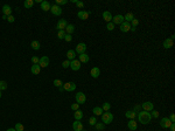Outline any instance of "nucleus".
Returning <instances> with one entry per match:
<instances>
[{
	"label": "nucleus",
	"mask_w": 175,
	"mask_h": 131,
	"mask_svg": "<svg viewBox=\"0 0 175 131\" xmlns=\"http://www.w3.org/2000/svg\"><path fill=\"white\" fill-rule=\"evenodd\" d=\"M138 120L141 124H148L152 120V116H151V112H147V111H139L138 112Z\"/></svg>",
	"instance_id": "1"
},
{
	"label": "nucleus",
	"mask_w": 175,
	"mask_h": 131,
	"mask_svg": "<svg viewBox=\"0 0 175 131\" xmlns=\"http://www.w3.org/2000/svg\"><path fill=\"white\" fill-rule=\"evenodd\" d=\"M113 118H115L113 115H112L111 112H109V111H106V112L102 114V121H103L104 124H110V123H112Z\"/></svg>",
	"instance_id": "2"
},
{
	"label": "nucleus",
	"mask_w": 175,
	"mask_h": 131,
	"mask_svg": "<svg viewBox=\"0 0 175 131\" xmlns=\"http://www.w3.org/2000/svg\"><path fill=\"white\" fill-rule=\"evenodd\" d=\"M75 99H76V102L78 103V104H84L86 101V96L85 94L82 93V91H79V93L76 94V96H75Z\"/></svg>",
	"instance_id": "3"
},
{
	"label": "nucleus",
	"mask_w": 175,
	"mask_h": 131,
	"mask_svg": "<svg viewBox=\"0 0 175 131\" xmlns=\"http://www.w3.org/2000/svg\"><path fill=\"white\" fill-rule=\"evenodd\" d=\"M62 89L66 91H74L76 89V84H75V82H67V83H63Z\"/></svg>",
	"instance_id": "4"
},
{
	"label": "nucleus",
	"mask_w": 175,
	"mask_h": 131,
	"mask_svg": "<svg viewBox=\"0 0 175 131\" xmlns=\"http://www.w3.org/2000/svg\"><path fill=\"white\" fill-rule=\"evenodd\" d=\"M160 125L161 128H164V129H169V126L172 125V122H170V120L168 117H164L160 121Z\"/></svg>",
	"instance_id": "5"
},
{
	"label": "nucleus",
	"mask_w": 175,
	"mask_h": 131,
	"mask_svg": "<svg viewBox=\"0 0 175 131\" xmlns=\"http://www.w3.org/2000/svg\"><path fill=\"white\" fill-rule=\"evenodd\" d=\"M141 108L144 111H147V112H151L152 110H154V105L152 102H144L141 104Z\"/></svg>",
	"instance_id": "6"
},
{
	"label": "nucleus",
	"mask_w": 175,
	"mask_h": 131,
	"mask_svg": "<svg viewBox=\"0 0 175 131\" xmlns=\"http://www.w3.org/2000/svg\"><path fill=\"white\" fill-rule=\"evenodd\" d=\"M70 68H71L74 71H76V70H79L81 69V62L78 61V60H71L70 61Z\"/></svg>",
	"instance_id": "7"
},
{
	"label": "nucleus",
	"mask_w": 175,
	"mask_h": 131,
	"mask_svg": "<svg viewBox=\"0 0 175 131\" xmlns=\"http://www.w3.org/2000/svg\"><path fill=\"white\" fill-rule=\"evenodd\" d=\"M112 21H113V25H121L124 22V15L121 14H118V15H115L112 18Z\"/></svg>",
	"instance_id": "8"
},
{
	"label": "nucleus",
	"mask_w": 175,
	"mask_h": 131,
	"mask_svg": "<svg viewBox=\"0 0 175 131\" xmlns=\"http://www.w3.org/2000/svg\"><path fill=\"white\" fill-rule=\"evenodd\" d=\"M39 66L41 68H46L49 66V57L48 56H42L40 59V61H39Z\"/></svg>",
	"instance_id": "9"
},
{
	"label": "nucleus",
	"mask_w": 175,
	"mask_h": 131,
	"mask_svg": "<svg viewBox=\"0 0 175 131\" xmlns=\"http://www.w3.org/2000/svg\"><path fill=\"white\" fill-rule=\"evenodd\" d=\"M50 12H52L54 15H61L62 14V8H61L60 6L57 5H52V7H50Z\"/></svg>",
	"instance_id": "10"
},
{
	"label": "nucleus",
	"mask_w": 175,
	"mask_h": 131,
	"mask_svg": "<svg viewBox=\"0 0 175 131\" xmlns=\"http://www.w3.org/2000/svg\"><path fill=\"white\" fill-rule=\"evenodd\" d=\"M67 26H68V22H67V20H64V19H61V20H58L57 25H56V28H57L58 31H64Z\"/></svg>",
	"instance_id": "11"
},
{
	"label": "nucleus",
	"mask_w": 175,
	"mask_h": 131,
	"mask_svg": "<svg viewBox=\"0 0 175 131\" xmlns=\"http://www.w3.org/2000/svg\"><path fill=\"white\" fill-rule=\"evenodd\" d=\"M86 50V45L85 43H78L77 46H76V49H75V52L78 53V54H83V53H85Z\"/></svg>",
	"instance_id": "12"
},
{
	"label": "nucleus",
	"mask_w": 175,
	"mask_h": 131,
	"mask_svg": "<svg viewBox=\"0 0 175 131\" xmlns=\"http://www.w3.org/2000/svg\"><path fill=\"white\" fill-rule=\"evenodd\" d=\"M120 31L123 33H127L129 31H131V23L126 22V21H124V22L120 25Z\"/></svg>",
	"instance_id": "13"
},
{
	"label": "nucleus",
	"mask_w": 175,
	"mask_h": 131,
	"mask_svg": "<svg viewBox=\"0 0 175 131\" xmlns=\"http://www.w3.org/2000/svg\"><path fill=\"white\" fill-rule=\"evenodd\" d=\"M89 12H86V11H79L77 13V17L79 18L81 20H88L89 19Z\"/></svg>",
	"instance_id": "14"
},
{
	"label": "nucleus",
	"mask_w": 175,
	"mask_h": 131,
	"mask_svg": "<svg viewBox=\"0 0 175 131\" xmlns=\"http://www.w3.org/2000/svg\"><path fill=\"white\" fill-rule=\"evenodd\" d=\"M3 13L5 17H9V15H12V8H11V6L9 5H4L3 6Z\"/></svg>",
	"instance_id": "15"
},
{
	"label": "nucleus",
	"mask_w": 175,
	"mask_h": 131,
	"mask_svg": "<svg viewBox=\"0 0 175 131\" xmlns=\"http://www.w3.org/2000/svg\"><path fill=\"white\" fill-rule=\"evenodd\" d=\"M173 45H174V41H173L170 38H167L166 40L164 41V48L165 49H169V48H172Z\"/></svg>",
	"instance_id": "16"
},
{
	"label": "nucleus",
	"mask_w": 175,
	"mask_h": 131,
	"mask_svg": "<svg viewBox=\"0 0 175 131\" xmlns=\"http://www.w3.org/2000/svg\"><path fill=\"white\" fill-rule=\"evenodd\" d=\"M72 129H74V131H82L83 130V124L79 121H76V122L72 123Z\"/></svg>",
	"instance_id": "17"
},
{
	"label": "nucleus",
	"mask_w": 175,
	"mask_h": 131,
	"mask_svg": "<svg viewBox=\"0 0 175 131\" xmlns=\"http://www.w3.org/2000/svg\"><path fill=\"white\" fill-rule=\"evenodd\" d=\"M90 74H91V76L93 77V79H97L98 76L101 75V69L98 67H93L91 69V71H90Z\"/></svg>",
	"instance_id": "18"
},
{
	"label": "nucleus",
	"mask_w": 175,
	"mask_h": 131,
	"mask_svg": "<svg viewBox=\"0 0 175 131\" xmlns=\"http://www.w3.org/2000/svg\"><path fill=\"white\" fill-rule=\"evenodd\" d=\"M127 128H129L130 130L135 131L137 128H138V124H137V122H135L134 120H130V122L127 123Z\"/></svg>",
	"instance_id": "19"
},
{
	"label": "nucleus",
	"mask_w": 175,
	"mask_h": 131,
	"mask_svg": "<svg viewBox=\"0 0 175 131\" xmlns=\"http://www.w3.org/2000/svg\"><path fill=\"white\" fill-rule=\"evenodd\" d=\"M50 7H52V5H50L49 1H42V3H41V9H42V11L48 12V11H50Z\"/></svg>",
	"instance_id": "20"
},
{
	"label": "nucleus",
	"mask_w": 175,
	"mask_h": 131,
	"mask_svg": "<svg viewBox=\"0 0 175 131\" xmlns=\"http://www.w3.org/2000/svg\"><path fill=\"white\" fill-rule=\"evenodd\" d=\"M79 60L78 61L79 62H83V63H86V62H89V60H90V57H89V55L86 54V53H83V54H79Z\"/></svg>",
	"instance_id": "21"
},
{
	"label": "nucleus",
	"mask_w": 175,
	"mask_h": 131,
	"mask_svg": "<svg viewBox=\"0 0 175 131\" xmlns=\"http://www.w3.org/2000/svg\"><path fill=\"white\" fill-rule=\"evenodd\" d=\"M30 71H32V74H34V75H39L41 71V67L39 64H33L32 68H30Z\"/></svg>",
	"instance_id": "22"
},
{
	"label": "nucleus",
	"mask_w": 175,
	"mask_h": 131,
	"mask_svg": "<svg viewBox=\"0 0 175 131\" xmlns=\"http://www.w3.org/2000/svg\"><path fill=\"white\" fill-rule=\"evenodd\" d=\"M103 19L106 21V22H111V20H112V15H111V13H110L109 11L103 12Z\"/></svg>",
	"instance_id": "23"
},
{
	"label": "nucleus",
	"mask_w": 175,
	"mask_h": 131,
	"mask_svg": "<svg viewBox=\"0 0 175 131\" xmlns=\"http://www.w3.org/2000/svg\"><path fill=\"white\" fill-rule=\"evenodd\" d=\"M74 117L76 121H81L82 118H83V111H81L79 109L76 111H74Z\"/></svg>",
	"instance_id": "24"
},
{
	"label": "nucleus",
	"mask_w": 175,
	"mask_h": 131,
	"mask_svg": "<svg viewBox=\"0 0 175 131\" xmlns=\"http://www.w3.org/2000/svg\"><path fill=\"white\" fill-rule=\"evenodd\" d=\"M125 116H126L129 120H134L135 116H137V112H134L133 110H129L125 112Z\"/></svg>",
	"instance_id": "25"
},
{
	"label": "nucleus",
	"mask_w": 175,
	"mask_h": 131,
	"mask_svg": "<svg viewBox=\"0 0 175 131\" xmlns=\"http://www.w3.org/2000/svg\"><path fill=\"white\" fill-rule=\"evenodd\" d=\"M75 56H76V53H75V50H72V49L68 50V53H67V57H68V60H69V61H71V60H75Z\"/></svg>",
	"instance_id": "26"
},
{
	"label": "nucleus",
	"mask_w": 175,
	"mask_h": 131,
	"mask_svg": "<svg viewBox=\"0 0 175 131\" xmlns=\"http://www.w3.org/2000/svg\"><path fill=\"white\" fill-rule=\"evenodd\" d=\"M30 47H32V48H33L34 50H39V49L41 48V45H40V42H39V41L34 40V41H32V43H30Z\"/></svg>",
	"instance_id": "27"
},
{
	"label": "nucleus",
	"mask_w": 175,
	"mask_h": 131,
	"mask_svg": "<svg viewBox=\"0 0 175 131\" xmlns=\"http://www.w3.org/2000/svg\"><path fill=\"white\" fill-rule=\"evenodd\" d=\"M92 112H93L95 116H99V115L103 114V109L99 108V107H95V108L92 109Z\"/></svg>",
	"instance_id": "28"
},
{
	"label": "nucleus",
	"mask_w": 175,
	"mask_h": 131,
	"mask_svg": "<svg viewBox=\"0 0 175 131\" xmlns=\"http://www.w3.org/2000/svg\"><path fill=\"white\" fill-rule=\"evenodd\" d=\"M64 31H66L67 34H70V35H71L72 33L75 32V27H74V25H68V26L66 27V29H64Z\"/></svg>",
	"instance_id": "29"
},
{
	"label": "nucleus",
	"mask_w": 175,
	"mask_h": 131,
	"mask_svg": "<svg viewBox=\"0 0 175 131\" xmlns=\"http://www.w3.org/2000/svg\"><path fill=\"white\" fill-rule=\"evenodd\" d=\"M134 19V15L132 13H127L125 17H124V21H126V22H131V21Z\"/></svg>",
	"instance_id": "30"
},
{
	"label": "nucleus",
	"mask_w": 175,
	"mask_h": 131,
	"mask_svg": "<svg viewBox=\"0 0 175 131\" xmlns=\"http://www.w3.org/2000/svg\"><path fill=\"white\" fill-rule=\"evenodd\" d=\"M95 128L97 131H103L104 129H105V124H104V123H96Z\"/></svg>",
	"instance_id": "31"
},
{
	"label": "nucleus",
	"mask_w": 175,
	"mask_h": 131,
	"mask_svg": "<svg viewBox=\"0 0 175 131\" xmlns=\"http://www.w3.org/2000/svg\"><path fill=\"white\" fill-rule=\"evenodd\" d=\"M33 5H34V0H26V1L23 3V6H25L26 8H30V7H33Z\"/></svg>",
	"instance_id": "32"
},
{
	"label": "nucleus",
	"mask_w": 175,
	"mask_h": 131,
	"mask_svg": "<svg viewBox=\"0 0 175 131\" xmlns=\"http://www.w3.org/2000/svg\"><path fill=\"white\" fill-rule=\"evenodd\" d=\"M14 129L17 131H23L25 130V126H23V124H21V123H17L14 126Z\"/></svg>",
	"instance_id": "33"
},
{
	"label": "nucleus",
	"mask_w": 175,
	"mask_h": 131,
	"mask_svg": "<svg viewBox=\"0 0 175 131\" xmlns=\"http://www.w3.org/2000/svg\"><path fill=\"white\" fill-rule=\"evenodd\" d=\"M102 109H103V111H110V109H111V104H110L109 102H105L103 104V107H102Z\"/></svg>",
	"instance_id": "34"
},
{
	"label": "nucleus",
	"mask_w": 175,
	"mask_h": 131,
	"mask_svg": "<svg viewBox=\"0 0 175 131\" xmlns=\"http://www.w3.org/2000/svg\"><path fill=\"white\" fill-rule=\"evenodd\" d=\"M7 89V82L6 81H0V91L6 90Z\"/></svg>",
	"instance_id": "35"
},
{
	"label": "nucleus",
	"mask_w": 175,
	"mask_h": 131,
	"mask_svg": "<svg viewBox=\"0 0 175 131\" xmlns=\"http://www.w3.org/2000/svg\"><path fill=\"white\" fill-rule=\"evenodd\" d=\"M54 85L55 87H57V88H61L62 85H63V82L61 81L60 79H56V80H54Z\"/></svg>",
	"instance_id": "36"
},
{
	"label": "nucleus",
	"mask_w": 175,
	"mask_h": 131,
	"mask_svg": "<svg viewBox=\"0 0 175 131\" xmlns=\"http://www.w3.org/2000/svg\"><path fill=\"white\" fill-rule=\"evenodd\" d=\"M66 35H67L66 31H58V33H57V38L62 40V39H64V38H66Z\"/></svg>",
	"instance_id": "37"
},
{
	"label": "nucleus",
	"mask_w": 175,
	"mask_h": 131,
	"mask_svg": "<svg viewBox=\"0 0 175 131\" xmlns=\"http://www.w3.org/2000/svg\"><path fill=\"white\" fill-rule=\"evenodd\" d=\"M96 123H97V118H96V116L90 117V120H89V124H90V125H95Z\"/></svg>",
	"instance_id": "38"
},
{
	"label": "nucleus",
	"mask_w": 175,
	"mask_h": 131,
	"mask_svg": "<svg viewBox=\"0 0 175 131\" xmlns=\"http://www.w3.org/2000/svg\"><path fill=\"white\" fill-rule=\"evenodd\" d=\"M67 3H68V0H56V1H55V5L61 6V5H66Z\"/></svg>",
	"instance_id": "39"
},
{
	"label": "nucleus",
	"mask_w": 175,
	"mask_h": 131,
	"mask_svg": "<svg viewBox=\"0 0 175 131\" xmlns=\"http://www.w3.org/2000/svg\"><path fill=\"white\" fill-rule=\"evenodd\" d=\"M62 67H63L64 69L69 68V67H70V61H69V60H66V61L62 62Z\"/></svg>",
	"instance_id": "40"
},
{
	"label": "nucleus",
	"mask_w": 175,
	"mask_h": 131,
	"mask_svg": "<svg viewBox=\"0 0 175 131\" xmlns=\"http://www.w3.org/2000/svg\"><path fill=\"white\" fill-rule=\"evenodd\" d=\"M106 28H107V31H113V29H115V25H113L112 22H107Z\"/></svg>",
	"instance_id": "41"
},
{
	"label": "nucleus",
	"mask_w": 175,
	"mask_h": 131,
	"mask_svg": "<svg viewBox=\"0 0 175 131\" xmlns=\"http://www.w3.org/2000/svg\"><path fill=\"white\" fill-rule=\"evenodd\" d=\"M39 61H40V59L37 57V56H33V57H32L33 64H39Z\"/></svg>",
	"instance_id": "42"
},
{
	"label": "nucleus",
	"mask_w": 175,
	"mask_h": 131,
	"mask_svg": "<svg viewBox=\"0 0 175 131\" xmlns=\"http://www.w3.org/2000/svg\"><path fill=\"white\" fill-rule=\"evenodd\" d=\"M131 23H132V28H135V27L138 26V23H139V21L137 20V19H133L132 21H131Z\"/></svg>",
	"instance_id": "43"
},
{
	"label": "nucleus",
	"mask_w": 175,
	"mask_h": 131,
	"mask_svg": "<svg viewBox=\"0 0 175 131\" xmlns=\"http://www.w3.org/2000/svg\"><path fill=\"white\" fill-rule=\"evenodd\" d=\"M71 109L74 111L78 110V109H79V104H78V103H74V104H71Z\"/></svg>",
	"instance_id": "44"
},
{
	"label": "nucleus",
	"mask_w": 175,
	"mask_h": 131,
	"mask_svg": "<svg viewBox=\"0 0 175 131\" xmlns=\"http://www.w3.org/2000/svg\"><path fill=\"white\" fill-rule=\"evenodd\" d=\"M151 112H152V114H151V116H152V117H154V118H158V117H159V111L152 110Z\"/></svg>",
	"instance_id": "45"
},
{
	"label": "nucleus",
	"mask_w": 175,
	"mask_h": 131,
	"mask_svg": "<svg viewBox=\"0 0 175 131\" xmlns=\"http://www.w3.org/2000/svg\"><path fill=\"white\" fill-rule=\"evenodd\" d=\"M7 21H8V22H14L15 18L13 17V15H9V17H7Z\"/></svg>",
	"instance_id": "46"
},
{
	"label": "nucleus",
	"mask_w": 175,
	"mask_h": 131,
	"mask_svg": "<svg viewBox=\"0 0 175 131\" xmlns=\"http://www.w3.org/2000/svg\"><path fill=\"white\" fill-rule=\"evenodd\" d=\"M76 6L77 7H79V8H82V7H84V3H82V1H76Z\"/></svg>",
	"instance_id": "47"
},
{
	"label": "nucleus",
	"mask_w": 175,
	"mask_h": 131,
	"mask_svg": "<svg viewBox=\"0 0 175 131\" xmlns=\"http://www.w3.org/2000/svg\"><path fill=\"white\" fill-rule=\"evenodd\" d=\"M64 39H66L67 42H70V41L72 40V36H71L70 34H67V35H66V38H64Z\"/></svg>",
	"instance_id": "48"
},
{
	"label": "nucleus",
	"mask_w": 175,
	"mask_h": 131,
	"mask_svg": "<svg viewBox=\"0 0 175 131\" xmlns=\"http://www.w3.org/2000/svg\"><path fill=\"white\" fill-rule=\"evenodd\" d=\"M133 111H134V112H139V111H140V105H135Z\"/></svg>",
	"instance_id": "49"
},
{
	"label": "nucleus",
	"mask_w": 175,
	"mask_h": 131,
	"mask_svg": "<svg viewBox=\"0 0 175 131\" xmlns=\"http://www.w3.org/2000/svg\"><path fill=\"white\" fill-rule=\"evenodd\" d=\"M169 120H170V122H172V123L175 122V115H174V114H172V115L169 116Z\"/></svg>",
	"instance_id": "50"
},
{
	"label": "nucleus",
	"mask_w": 175,
	"mask_h": 131,
	"mask_svg": "<svg viewBox=\"0 0 175 131\" xmlns=\"http://www.w3.org/2000/svg\"><path fill=\"white\" fill-rule=\"evenodd\" d=\"M169 129H170V131H175V124L174 123H172V125L169 126Z\"/></svg>",
	"instance_id": "51"
},
{
	"label": "nucleus",
	"mask_w": 175,
	"mask_h": 131,
	"mask_svg": "<svg viewBox=\"0 0 175 131\" xmlns=\"http://www.w3.org/2000/svg\"><path fill=\"white\" fill-rule=\"evenodd\" d=\"M6 131H17V130H15L14 128H9V129H7V130H6Z\"/></svg>",
	"instance_id": "52"
},
{
	"label": "nucleus",
	"mask_w": 175,
	"mask_h": 131,
	"mask_svg": "<svg viewBox=\"0 0 175 131\" xmlns=\"http://www.w3.org/2000/svg\"><path fill=\"white\" fill-rule=\"evenodd\" d=\"M0 98H1V91H0Z\"/></svg>",
	"instance_id": "53"
},
{
	"label": "nucleus",
	"mask_w": 175,
	"mask_h": 131,
	"mask_svg": "<svg viewBox=\"0 0 175 131\" xmlns=\"http://www.w3.org/2000/svg\"><path fill=\"white\" fill-rule=\"evenodd\" d=\"M82 131H83V130H82Z\"/></svg>",
	"instance_id": "54"
}]
</instances>
